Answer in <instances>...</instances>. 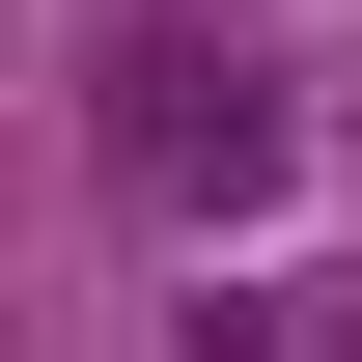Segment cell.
I'll return each instance as SVG.
<instances>
[{
	"mask_svg": "<svg viewBox=\"0 0 362 362\" xmlns=\"http://www.w3.org/2000/svg\"><path fill=\"white\" fill-rule=\"evenodd\" d=\"M112 168H139V223H251L279 195V84L223 28H112Z\"/></svg>",
	"mask_w": 362,
	"mask_h": 362,
	"instance_id": "1",
	"label": "cell"
}]
</instances>
